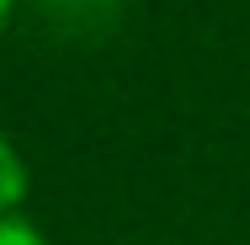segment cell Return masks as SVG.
Masks as SVG:
<instances>
[{
  "instance_id": "1",
  "label": "cell",
  "mask_w": 250,
  "mask_h": 245,
  "mask_svg": "<svg viewBox=\"0 0 250 245\" xmlns=\"http://www.w3.org/2000/svg\"><path fill=\"white\" fill-rule=\"evenodd\" d=\"M27 192V171H21V160H16V149L5 144V134H0V208H11V202H21Z\"/></svg>"
},
{
  "instance_id": "2",
  "label": "cell",
  "mask_w": 250,
  "mask_h": 245,
  "mask_svg": "<svg viewBox=\"0 0 250 245\" xmlns=\"http://www.w3.org/2000/svg\"><path fill=\"white\" fill-rule=\"evenodd\" d=\"M0 245H43V235L21 219H0Z\"/></svg>"
},
{
  "instance_id": "3",
  "label": "cell",
  "mask_w": 250,
  "mask_h": 245,
  "mask_svg": "<svg viewBox=\"0 0 250 245\" xmlns=\"http://www.w3.org/2000/svg\"><path fill=\"white\" fill-rule=\"evenodd\" d=\"M5 16H11V0H0V27H5Z\"/></svg>"
}]
</instances>
